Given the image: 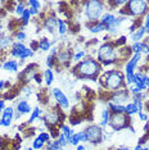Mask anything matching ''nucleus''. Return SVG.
<instances>
[{
  "label": "nucleus",
  "instance_id": "nucleus-46",
  "mask_svg": "<svg viewBox=\"0 0 149 150\" xmlns=\"http://www.w3.org/2000/svg\"><path fill=\"white\" fill-rule=\"evenodd\" d=\"M80 139H81V142H86L87 141V135L85 131H81L80 132Z\"/></svg>",
  "mask_w": 149,
  "mask_h": 150
},
{
  "label": "nucleus",
  "instance_id": "nucleus-19",
  "mask_svg": "<svg viewBox=\"0 0 149 150\" xmlns=\"http://www.w3.org/2000/svg\"><path fill=\"white\" fill-rule=\"evenodd\" d=\"M26 4H27V5H30L28 11H30V14H31V16L39 14V12H40V6H41L40 1H37V0H30V1H26Z\"/></svg>",
  "mask_w": 149,
  "mask_h": 150
},
{
  "label": "nucleus",
  "instance_id": "nucleus-28",
  "mask_svg": "<svg viewBox=\"0 0 149 150\" xmlns=\"http://www.w3.org/2000/svg\"><path fill=\"white\" fill-rule=\"evenodd\" d=\"M53 42H50L48 39H41L39 41V50H43V52H48V50L50 49V46H52Z\"/></svg>",
  "mask_w": 149,
  "mask_h": 150
},
{
  "label": "nucleus",
  "instance_id": "nucleus-17",
  "mask_svg": "<svg viewBox=\"0 0 149 150\" xmlns=\"http://www.w3.org/2000/svg\"><path fill=\"white\" fill-rule=\"evenodd\" d=\"M11 45H13V40L11 35H4L3 33L0 36V52H4L6 47H9Z\"/></svg>",
  "mask_w": 149,
  "mask_h": 150
},
{
  "label": "nucleus",
  "instance_id": "nucleus-40",
  "mask_svg": "<svg viewBox=\"0 0 149 150\" xmlns=\"http://www.w3.org/2000/svg\"><path fill=\"white\" fill-rule=\"evenodd\" d=\"M46 66L49 67V69L55 66V57H54V55H49L48 59H46Z\"/></svg>",
  "mask_w": 149,
  "mask_h": 150
},
{
  "label": "nucleus",
  "instance_id": "nucleus-32",
  "mask_svg": "<svg viewBox=\"0 0 149 150\" xmlns=\"http://www.w3.org/2000/svg\"><path fill=\"white\" fill-rule=\"evenodd\" d=\"M30 18H31V14H30V11L26 8V11L23 12V14L21 16V26H26V25H28V22H30Z\"/></svg>",
  "mask_w": 149,
  "mask_h": 150
},
{
  "label": "nucleus",
  "instance_id": "nucleus-41",
  "mask_svg": "<svg viewBox=\"0 0 149 150\" xmlns=\"http://www.w3.org/2000/svg\"><path fill=\"white\" fill-rule=\"evenodd\" d=\"M85 55H86V52H85V50H81V52L76 53V54L73 55V60H74V62H79L81 58H84Z\"/></svg>",
  "mask_w": 149,
  "mask_h": 150
},
{
  "label": "nucleus",
  "instance_id": "nucleus-27",
  "mask_svg": "<svg viewBox=\"0 0 149 150\" xmlns=\"http://www.w3.org/2000/svg\"><path fill=\"white\" fill-rule=\"evenodd\" d=\"M136 112L139 113V109L134 103H128V104L125 105V114L126 115H133V114L136 113Z\"/></svg>",
  "mask_w": 149,
  "mask_h": 150
},
{
  "label": "nucleus",
  "instance_id": "nucleus-42",
  "mask_svg": "<svg viewBox=\"0 0 149 150\" xmlns=\"http://www.w3.org/2000/svg\"><path fill=\"white\" fill-rule=\"evenodd\" d=\"M128 91H130L131 94L134 95H138V94H141V90L139 87H136L135 85H130V88H128Z\"/></svg>",
  "mask_w": 149,
  "mask_h": 150
},
{
  "label": "nucleus",
  "instance_id": "nucleus-39",
  "mask_svg": "<svg viewBox=\"0 0 149 150\" xmlns=\"http://www.w3.org/2000/svg\"><path fill=\"white\" fill-rule=\"evenodd\" d=\"M26 32H23V31H18L16 33V39L18 40V42H23L26 40Z\"/></svg>",
  "mask_w": 149,
  "mask_h": 150
},
{
  "label": "nucleus",
  "instance_id": "nucleus-51",
  "mask_svg": "<svg viewBox=\"0 0 149 150\" xmlns=\"http://www.w3.org/2000/svg\"><path fill=\"white\" fill-rule=\"evenodd\" d=\"M116 150H130V149H128L127 146H121V148H117Z\"/></svg>",
  "mask_w": 149,
  "mask_h": 150
},
{
  "label": "nucleus",
  "instance_id": "nucleus-44",
  "mask_svg": "<svg viewBox=\"0 0 149 150\" xmlns=\"http://www.w3.org/2000/svg\"><path fill=\"white\" fill-rule=\"evenodd\" d=\"M125 42H126V37H125V36H121L120 40L114 42V45H116V47H117V46H120V45H123Z\"/></svg>",
  "mask_w": 149,
  "mask_h": 150
},
{
  "label": "nucleus",
  "instance_id": "nucleus-6",
  "mask_svg": "<svg viewBox=\"0 0 149 150\" xmlns=\"http://www.w3.org/2000/svg\"><path fill=\"white\" fill-rule=\"evenodd\" d=\"M109 126L113 128V131H121L123 128L128 127V115L125 113H111Z\"/></svg>",
  "mask_w": 149,
  "mask_h": 150
},
{
  "label": "nucleus",
  "instance_id": "nucleus-21",
  "mask_svg": "<svg viewBox=\"0 0 149 150\" xmlns=\"http://www.w3.org/2000/svg\"><path fill=\"white\" fill-rule=\"evenodd\" d=\"M89 27L90 32L93 33H98V32H101V31H108V27L106 25H103V23L100 22H94L93 25H87Z\"/></svg>",
  "mask_w": 149,
  "mask_h": 150
},
{
  "label": "nucleus",
  "instance_id": "nucleus-30",
  "mask_svg": "<svg viewBox=\"0 0 149 150\" xmlns=\"http://www.w3.org/2000/svg\"><path fill=\"white\" fill-rule=\"evenodd\" d=\"M59 128H60V131H62V134L66 136V139L70 141V139L72 137V135H73V132L71 131V128L68 127V126L63 125V123H60V125H59Z\"/></svg>",
  "mask_w": 149,
  "mask_h": 150
},
{
  "label": "nucleus",
  "instance_id": "nucleus-26",
  "mask_svg": "<svg viewBox=\"0 0 149 150\" xmlns=\"http://www.w3.org/2000/svg\"><path fill=\"white\" fill-rule=\"evenodd\" d=\"M43 77H44V81H45V83L48 85V86L53 83V81H54V73H53L52 69H49V68H48V69L44 71Z\"/></svg>",
  "mask_w": 149,
  "mask_h": 150
},
{
  "label": "nucleus",
  "instance_id": "nucleus-5",
  "mask_svg": "<svg viewBox=\"0 0 149 150\" xmlns=\"http://www.w3.org/2000/svg\"><path fill=\"white\" fill-rule=\"evenodd\" d=\"M104 9V3L99 1V0H91V1L85 3V14L90 22H96V19H99L101 17Z\"/></svg>",
  "mask_w": 149,
  "mask_h": 150
},
{
  "label": "nucleus",
  "instance_id": "nucleus-1",
  "mask_svg": "<svg viewBox=\"0 0 149 150\" xmlns=\"http://www.w3.org/2000/svg\"><path fill=\"white\" fill-rule=\"evenodd\" d=\"M101 71V66L98 60L93 59V58H89V59H85L82 62H80L77 66L73 67V72L79 73V76L76 78L77 80H81V78H89L91 81L98 80L96 76L100 73Z\"/></svg>",
  "mask_w": 149,
  "mask_h": 150
},
{
  "label": "nucleus",
  "instance_id": "nucleus-20",
  "mask_svg": "<svg viewBox=\"0 0 149 150\" xmlns=\"http://www.w3.org/2000/svg\"><path fill=\"white\" fill-rule=\"evenodd\" d=\"M3 69L8 72H18V62L17 60H6L3 63Z\"/></svg>",
  "mask_w": 149,
  "mask_h": 150
},
{
  "label": "nucleus",
  "instance_id": "nucleus-14",
  "mask_svg": "<svg viewBox=\"0 0 149 150\" xmlns=\"http://www.w3.org/2000/svg\"><path fill=\"white\" fill-rule=\"evenodd\" d=\"M71 58H72V53H71V50L70 49H62V50H59L58 53H57V55H55V59L58 60L59 63H68L70 60H71Z\"/></svg>",
  "mask_w": 149,
  "mask_h": 150
},
{
  "label": "nucleus",
  "instance_id": "nucleus-43",
  "mask_svg": "<svg viewBox=\"0 0 149 150\" xmlns=\"http://www.w3.org/2000/svg\"><path fill=\"white\" fill-rule=\"evenodd\" d=\"M139 118H140L141 121H144V122H148L149 115H148V114H145L144 112H139Z\"/></svg>",
  "mask_w": 149,
  "mask_h": 150
},
{
  "label": "nucleus",
  "instance_id": "nucleus-16",
  "mask_svg": "<svg viewBox=\"0 0 149 150\" xmlns=\"http://www.w3.org/2000/svg\"><path fill=\"white\" fill-rule=\"evenodd\" d=\"M131 52H134V54H140L141 52L148 54L149 53V46L147 45V44L139 41V42H134L133 46H131Z\"/></svg>",
  "mask_w": 149,
  "mask_h": 150
},
{
  "label": "nucleus",
  "instance_id": "nucleus-55",
  "mask_svg": "<svg viewBox=\"0 0 149 150\" xmlns=\"http://www.w3.org/2000/svg\"><path fill=\"white\" fill-rule=\"evenodd\" d=\"M1 99H3V94L0 93V100H1Z\"/></svg>",
  "mask_w": 149,
  "mask_h": 150
},
{
  "label": "nucleus",
  "instance_id": "nucleus-47",
  "mask_svg": "<svg viewBox=\"0 0 149 150\" xmlns=\"http://www.w3.org/2000/svg\"><path fill=\"white\" fill-rule=\"evenodd\" d=\"M144 28H145V31H149V13L147 14V17H145V21H144Z\"/></svg>",
  "mask_w": 149,
  "mask_h": 150
},
{
  "label": "nucleus",
  "instance_id": "nucleus-36",
  "mask_svg": "<svg viewBox=\"0 0 149 150\" xmlns=\"http://www.w3.org/2000/svg\"><path fill=\"white\" fill-rule=\"evenodd\" d=\"M44 144H45V142H43L39 137H36V139H33L32 148L35 149V150H40V149H43V148H44Z\"/></svg>",
  "mask_w": 149,
  "mask_h": 150
},
{
  "label": "nucleus",
  "instance_id": "nucleus-57",
  "mask_svg": "<svg viewBox=\"0 0 149 150\" xmlns=\"http://www.w3.org/2000/svg\"><path fill=\"white\" fill-rule=\"evenodd\" d=\"M148 109H149V104H148Z\"/></svg>",
  "mask_w": 149,
  "mask_h": 150
},
{
  "label": "nucleus",
  "instance_id": "nucleus-7",
  "mask_svg": "<svg viewBox=\"0 0 149 150\" xmlns=\"http://www.w3.org/2000/svg\"><path fill=\"white\" fill-rule=\"evenodd\" d=\"M11 55L19 58L21 60H25L27 58L33 57V50H31L30 47H26L23 42H13L12 50H11Z\"/></svg>",
  "mask_w": 149,
  "mask_h": 150
},
{
  "label": "nucleus",
  "instance_id": "nucleus-15",
  "mask_svg": "<svg viewBox=\"0 0 149 150\" xmlns=\"http://www.w3.org/2000/svg\"><path fill=\"white\" fill-rule=\"evenodd\" d=\"M31 105L28 104V101L27 100H19L18 104H17V112L18 113L16 114V117H18V115L21 114H27V113H31Z\"/></svg>",
  "mask_w": 149,
  "mask_h": 150
},
{
  "label": "nucleus",
  "instance_id": "nucleus-53",
  "mask_svg": "<svg viewBox=\"0 0 149 150\" xmlns=\"http://www.w3.org/2000/svg\"><path fill=\"white\" fill-rule=\"evenodd\" d=\"M134 150H141V146H140V145H138V146H136V148H135Z\"/></svg>",
  "mask_w": 149,
  "mask_h": 150
},
{
  "label": "nucleus",
  "instance_id": "nucleus-8",
  "mask_svg": "<svg viewBox=\"0 0 149 150\" xmlns=\"http://www.w3.org/2000/svg\"><path fill=\"white\" fill-rule=\"evenodd\" d=\"M85 132L87 135V141H90L91 144H100L103 140V131L98 125H90L89 127H86Z\"/></svg>",
  "mask_w": 149,
  "mask_h": 150
},
{
  "label": "nucleus",
  "instance_id": "nucleus-35",
  "mask_svg": "<svg viewBox=\"0 0 149 150\" xmlns=\"http://www.w3.org/2000/svg\"><path fill=\"white\" fill-rule=\"evenodd\" d=\"M70 144L71 145H79L81 142V139H80V132H76V134L72 135V137L70 139Z\"/></svg>",
  "mask_w": 149,
  "mask_h": 150
},
{
  "label": "nucleus",
  "instance_id": "nucleus-56",
  "mask_svg": "<svg viewBox=\"0 0 149 150\" xmlns=\"http://www.w3.org/2000/svg\"><path fill=\"white\" fill-rule=\"evenodd\" d=\"M27 150H35V149H33V148H28V149H27Z\"/></svg>",
  "mask_w": 149,
  "mask_h": 150
},
{
  "label": "nucleus",
  "instance_id": "nucleus-33",
  "mask_svg": "<svg viewBox=\"0 0 149 150\" xmlns=\"http://www.w3.org/2000/svg\"><path fill=\"white\" fill-rule=\"evenodd\" d=\"M60 148L58 140H53V141L46 142V150H60Z\"/></svg>",
  "mask_w": 149,
  "mask_h": 150
},
{
  "label": "nucleus",
  "instance_id": "nucleus-9",
  "mask_svg": "<svg viewBox=\"0 0 149 150\" xmlns=\"http://www.w3.org/2000/svg\"><path fill=\"white\" fill-rule=\"evenodd\" d=\"M62 119V115H60L59 112H57L55 109H52V110L46 112L45 115H44V121H45V125L48 127H54L60 122Z\"/></svg>",
  "mask_w": 149,
  "mask_h": 150
},
{
  "label": "nucleus",
  "instance_id": "nucleus-10",
  "mask_svg": "<svg viewBox=\"0 0 149 150\" xmlns=\"http://www.w3.org/2000/svg\"><path fill=\"white\" fill-rule=\"evenodd\" d=\"M14 118V109L13 107H6L1 113V118H0V126H4V127H9L13 122Z\"/></svg>",
  "mask_w": 149,
  "mask_h": 150
},
{
  "label": "nucleus",
  "instance_id": "nucleus-45",
  "mask_svg": "<svg viewBox=\"0 0 149 150\" xmlns=\"http://www.w3.org/2000/svg\"><path fill=\"white\" fill-rule=\"evenodd\" d=\"M41 80H43V76L40 73H35V74H33V81H35L36 83H40V82H41Z\"/></svg>",
  "mask_w": 149,
  "mask_h": 150
},
{
  "label": "nucleus",
  "instance_id": "nucleus-38",
  "mask_svg": "<svg viewBox=\"0 0 149 150\" xmlns=\"http://www.w3.org/2000/svg\"><path fill=\"white\" fill-rule=\"evenodd\" d=\"M58 142H59V145H60V148H64V146L67 145V142H68V140L66 139V136H64L63 134H60L59 136H58Z\"/></svg>",
  "mask_w": 149,
  "mask_h": 150
},
{
  "label": "nucleus",
  "instance_id": "nucleus-11",
  "mask_svg": "<svg viewBox=\"0 0 149 150\" xmlns=\"http://www.w3.org/2000/svg\"><path fill=\"white\" fill-rule=\"evenodd\" d=\"M128 99V90H118L112 93L111 96V103L118 104V105H123V103Z\"/></svg>",
  "mask_w": 149,
  "mask_h": 150
},
{
  "label": "nucleus",
  "instance_id": "nucleus-31",
  "mask_svg": "<svg viewBox=\"0 0 149 150\" xmlns=\"http://www.w3.org/2000/svg\"><path fill=\"white\" fill-rule=\"evenodd\" d=\"M41 109L39 107H35L33 108V112H31V115H30V119H28V123H33V121H36L37 118L41 115Z\"/></svg>",
  "mask_w": 149,
  "mask_h": 150
},
{
  "label": "nucleus",
  "instance_id": "nucleus-50",
  "mask_svg": "<svg viewBox=\"0 0 149 150\" xmlns=\"http://www.w3.org/2000/svg\"><path fill=\"white\" fill-rule=\"evenodd\" d=\"M77 150H86V148L84 145H77Z\"/></svg>",
  "mask_w": 149,
  "mask_h": 150
},
{
  "label": "nucleus",
  "instance_id": "nucleus-25",
  "mask_svg": "<svg viewBox=\"0 0 149 150\" xmlns=\"http://www.w3.org/2000/svg\"><path fill=\"white\" fill-rule=\"evenodd\" d=\"M108 109L111 110V113H125V105L113 104L111 101H108Z\"/></svg>",
  "mask_w": 149,
  "mask_h": 150
},
{
  "label": "nucleus",
  "instance_id": "nucleus-48",
  "mask_svg": "<svg viewBox=\"0 0 149 150\" xmlns=\"http://www.w3.org/2000/svg\"><path fill=\"white\" fill-rule=\"evenodd\" d=\"M6 107H5V100L4 99H1V100H0V114L3 113V110H4Z\"/></svg>",
  "mask_w": 149,
  "mask_h": 150
},
{
  "label": "nucleus",
  "instance_id": "nucleus-23",
  "mask_svg": "<svg viewBox=\"0 0 149 150\" xmlns=\"http://www.w3.org/2000/svg\"><path fill=\"white\" fill-rule=\"evenodd\" d=\"M109 119H111V110L108 108H106L101 112V119H100V127H106L109 125Z\"/></svg>",
  "mask_w": 149,
  "mask_h": 150
},
{
  "label": "nucleus",
  "instance_id": "nucleus-37",
  "mask_svg": "<svg viewBox=\"0 0 149 150\" xmlns=\"http://www.w3.org/2000/svg\"><path fill=\"white\" fill-rule=\"evenodd\" d=\"M37 137L41 140L43 142H45V144H46V142H49V141H50V135L48 134V132H41V134L37 136Z\"/></svg>",
  "mask_w": 149,
  "mask_h": 150
},
{
  "label": "nucleus",
  "instance_id": "nucleus-2",
  "mask_svg": "<svg viewBox=\"0 0 149 150\" xmlns=\"http://www.w3.org/2000/svg\"><path fill=\"white\" fill-rule=\"evenodd\" d=\"M100 83L107 90L114 93V91H118L125 85V76L120 71H116V69L109 71V72L104 73L100 77Z\"/></svg>",
  "mask_w": 149,
  "mask_h": 150
},
{
  "label": "nucleus",
  "instance_id": "nucleus-12",
  "mask_svg": "<svg viewBox=\"0 0 149 150\" xmlns=\"http://www.w3.org/2000/svg\"><path fill=\"white\" fill-rule=\"evenodd\" d=\"M53 95H54V98H55L57 103H58L63 109H68L70 108V100H68V98L64 95V93L60 90V88H58V87L53 88Z\"/></svg>",
  "mask_w": 149,
  "mask_h": 150
},
{
  "label": "nucleus",
  "instance_id": "nucleus-34",
  "mask_svg": "<svg viewBox=\"0 0 149 150\" xmlns=\"http://www.w3.org/2000/svg\"><path fill=\"white\" fill-rule=\"evenodd\" d=\"M26 3H22V1H19V3H17V5H16V13L18 16H22L23 14V12L26 11V6H25Z\"/></svg>",
  "mask_w": 149,
  "mask_h": 150
},
{
  "label": "nucleus",
  "instance_id": "nucleus-4",
  "mask_svg": "<svg viewBox=\"0 0 149 150\" xmlns=\"http://www.w3.org/2000/svg\"><path fill=\"white\" fill-rule=\"evenodd\" d=\"M148 9V1H140V0H131L127 1L125 5L123 11H120L121 14L126 16H133V17H139L144 14Z\"/></svg>",
  "mask_w": 149,
  "mask_h": 150
},
{
  "label": "nucleus",
  "instance_id": "nucleus-29",
  "mask_svg": "<svg viewBox=\"0 0 149 150\" xmlns=\"http://www.w3.org/2000/svg\"><path fill=\"white\" fill-rule=\"evenodd\" d=\"M67 31H68L67 22L64 21V19H58V32H59V35H66Z\"/></svg>",
  "mask_w": 149,
  "mask_h": 150
},
{
  "label": "nucleus",
  "instance_id": "nucleus-18",
  "mask_svg": "<svg viewBox=\"0 0 149 150\" xmlns=\"http://www.w3.org/2000/svg\"><path fill=\"white\" fill-rule=\"evenodd\" d=\"M57 26H58V19H55L54 17H48V18L44 21V27H45L50 33L54 32Z\"/></svg>",
  "mask_w": 149,
  "mask_h": 150
},
{
  "label": "nucleus",
  "instance_id": "nucleus-3",
  "mask_svg": "<svg viewBox=\"0 0 149 150\" xmlns=\"http://www.w3.org/2000/svg\"><path fill=\"white\" fill-rule=\"evenodd\" d=\"M118 50L114 42H106L98 49V62L103 66H111L117 62Z\"/></svg>",
  "mask_w": 149,
  "mask_h": 150
},
{
  "label": "nucleus",
  "instance_id": "nucleus-13",
  "mask_svg": "<svg viewBox=\"0 0 149 150\" xmlns=\"http://www.w3.org/2000/svg\"><path fill=\"white\" fill-rule=\"evenodd\" d=\"M140 54H134L133 57L130 58V60L126 63L125 66V71H126V76H133L135 74V68H136V64L140 60Z\"/></svg>",
  "mask_w": 149,
  "mask_h": 150
},
{
  "label": "nucleus",
  "instance_id": "nucleus-24",
  "mask_svg": "<svg viewBox=\"0 0 149 150\" xmlns=\"http://www.w3.org/2000/svg\"><path fill=\"white\" fill-rule=\"evenodd\" d=\"M144 33H145L144 27H139L136 31L131 33V40H134V42H139V40H141L144 37Z\"/></svg>",
  "mask_w": 149,
  "mask_h": 150
},
{
  "label": "nucleus",
  "instance_id": "nucleus-49",
  "mask_svg": "<svg viewBox=\"0 0 149 150\" xmlns=\"http://www.w3.org/2000/svg\"><path fill=\"white\" fill-rule=\"evenodd\" d=\"M5 87V82L4 81H0V93H1V88Z\"/></svg>",
  "mask_w": 149,
  "mask_h": 150
},
{
  "label": "nucleus",
  "instance_id": "nucleus-22",
  "mask_svg": "<svg viewBox=\"0 0 149 150\" xmlns=\"http://www.w3.org/2000/svg\"><path fill=\"white\" fill-rule=\"evenodd\" d=\"M114 19H116V17L113 14H111V13H106V14H101L100 17V23H103V25H106L108 28L112 26V23L114 22Z\"/></svg>",
  "mask_w": 149,
  "mask_h": 150
},
{
  "label": "nucleus",
  "instance_id": "nucleus-52",
  "mask_svg": "<svg viewBox=\"0 0 149 150\" xmlns=\"http://www.w3.org/2000/svg\"><path fill=\"white\" fill-rule=\"evenodd\" d=\"M3 35V25H1V21H0V36Z\"/></svg>",
  "mask_w": 149,
  "mask_h": 150
},
{
  "label": "nucleus",
  "instance_id": "nucleus-54",
  "mask_svg": "<svg viewBox=\"0 0 149 150\" xmlns=\"http://www.w3.org/2000/svg\"><path fill=\"white\" fill-rule=\"evenodd\" d=\"M141 150H149V148H141Z\"/></svg>",
  "mask_w": 149,
  "mask_h": 150
}]
</instances>
